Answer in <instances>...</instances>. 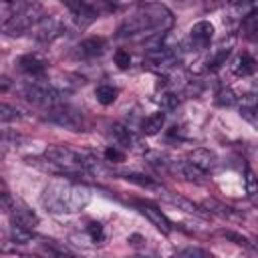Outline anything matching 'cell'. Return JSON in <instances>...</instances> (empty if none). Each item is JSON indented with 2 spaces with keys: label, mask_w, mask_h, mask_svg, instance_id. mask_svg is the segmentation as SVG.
<instances>
[{
  "label": "cell",
  "mask_w": 258,
  "mask_h": 258,
  "mask_svg": "<svg viewBox=\"0 0 258 258\" xmlns=\"http://www.w3.org/2000/svg\"><path fill=\"white\" fill-rule=\"evenodd\" d=\"M10 240L14 244H28L32 240V230H28L20 224H12L10 226Z\"/></svg>",
  "instance_id": "cell-24"
},
{
  "label": "cell",
  "mask_w": 258,
  "mask_h": 258,
  "mask_svg": "<svg viewBox=\"0 0 258 258\" xmlns=\"http://www.w3.org/2000/svg\"><path fill=\"white\" fill-rule=\"evenodd\" d=\"M171 171H175L179 177L191 181V183H204L206 181V171H202L200 167H196L189 159H181V161H167L165 163Z\"/></svg>",
  "instance_id": "cell-11"
},
{
  "label": "cell",
  "mask_w": 258,
  "mask_h": 258,
  "mask_svg": "<svg viewBox=\"0 0 258 258\" xmlns=\"http://www.w3.org/2000/svg\"><path fill=\"white\" fill-rule=\"evenodd\" d=\"M214 38V24L208 20H200L189 28L187 38L183 40V48L185 50H206L210 46Z\"/></svg>",
  "instance_id": "cell-7"
},
{
  "label": "cell",
  "mask_w": 258,
  "mask_h": 258,
  "mask_svg": "<svg viewBox=\"0 0 258 258\" xmlns=\"http://www.w3.org/2000/svg\"><path fill=\"white\" fill-rule=\"evenodd\" d=\"M232 71H234V75H238V77H248V75H252V73L256 71V62H254V58H252L250 54L242 52V54H238V58L234 60Z\"/></svg>",
  "instance_id": "cell-21"
},
{
  "label": "cell",
  "mask_w": 258,
  "mask_h": 258,
  "mask_svg": "<svg viewBox=\"0 0 258 258\" xmlns=\"http://www.w3.org/2000/svg\"><path fill=\"white\" fill-rule=\"evenodd\" d=\"M62 32H64V24H62V20H60L58 16H44V18L32 28V36H34L38 42H44V44L56 40Z\"/></svg>",
  "instance_id": "cell-9"
},
{
  "label": "cell",
  "mask_w": 258,
  "mask_h": 258,
  "mask_svg": "<svg viewBox=\"0 0 258 258\" xmlns=\"http://www.w3.org/2000/svg\"><path fill=\"white\" fill-rule=\"evenodd\" d=\"M87 232H89V236H91L93 242H99L103 238V226L99 222H91L89 228H87Z\"/></svg>",
  "instance_id": "cell-31"
},
{
  "label": "cell",
  "mask_w": 258,
  "mask_h": 258,
  "mask_svg": "<svg viewBox=\"0 0 258 258\" xmlns=\"http://www.w3.org/2000/svg\"><path fill=\"white\" fill-rule=\"evenodd\" d=\"M157 103L161 105V109H163V111H171V109H175V107H177L179 97H177L175 93H171V91H165V93H161V95H159Z\"/></svg>",
  "instance_id": "cell-26"
},
{
  "label": "cell",
  "mask_w": 258,
  "mask_h": 258,
  "mask_svg": "<svg viewBox=\"0 0 258 258\" xmlns=\"http://www.w3.org/2000/svg\"><path fill=\"white\" fill-rule=\"evenodd\" d=\"M173 26L171 10L161 2H147L139 4L119 26L121 38H153L157 34H165Z\"/></svg>",
  "instance_id": "cell-1"
},
{
  "label": "cell",
  "mask_w": 258,
  "mask_h": 258,
  "mask_svg": "<svg viewBox=\"0 0 258 258\" xmlns=\"http://www.w3.org/2000/svg\"><path fill=\"white\" fill-rule=\"evenodd\" d=\"M240 36L246 38V40L258 38V6L252 8V10L242 18V24H240Z\"/></svg>",
  "instance_id": "cell-17"
},
{
  "label": "cell",
  "mask_w": 258,
  "mask_h": 258,
  "mask_svg": "<svg viewBox=\"0 0 258 258\" xmlns=\"http://www.w3.org/2000/svg\"><path fill=\"white\" fill-rule=\"evenodd\" d=\"M4 2H12V0H4Z\"/></svg>",
  "instance_id": "cell-36"
},
{
  "label": "cell",
  "mask_w": 258,
  "mask_h": 258,
  "mask_svg": "<svg viewBox=\"0 0 258 258\" xmlns=\"http://www.w3.org/2000/svg\"><path fill=\"white\" fill-rule=\"evenodd\" d=\"M109 135H111L113 143L119 145L121 149H135V145H137V137L133 135V131L121 123H113L109 127Z\"/></svg>",
  "instance_id": "cell-14"
},
{
  "label": "cell",
  "mask_w": 258,
  "mask_h": 258,
  "mask_svg": "<svg viewBox=\"0 0 258 258\" xmlns=\"http://www.w3.org/2000/svg\"><path fill=\"white\" fill-rule=\"evenodd\" d=\"M141 242H145L141 236H137V234H133V236H129V244L131 246H141Z\"/></svg>",
  "instance_id": "cell-33"
},
{
  "label": "cell",
  "mask_w": 258,
  "mask_h": 258,
  "mask_svg": "<svg viewBox=\"0 0 258 258\" xmlns=\"http://www.w3.org/2000/svg\"><path fill=\"white\" fill-rule=\"evenodd\" d=\"M254 105H256V107H258V97H256V103H254Z\"/></svg>",
  "instance_id": "cell-35"
},
{
  "label": "cell",
  "mask_w": 258,
  "mask_h": 258,
  "mask_svg": "<svg viewBox=\"0 0 258 258\" xmlns=\"http://www.w3.org/2000/svg\"><path fill=\"white\" fill-rule=\"evenodd\" d=\"M91 196L93 191L85 183L56 179L44 187L40 204L48 214H75L89 206Z\"/></svg>",
  "instance_id": "cell-2"
},
{
  "label": "cell",
  "mask_w": 258,
  "mask_h": 258,
  "mask_svg": "<svg viewBox=\"0 0 258 258\" xmlns=\"http://www.w3.org/2000/svg\"><path fill=\"white\" fill-rule=\"evenodd\" d=\"M105 159L107 161H115V163H121L125 159V153L119 149V145H111L105 149Z\"/></svg>",
  "instance_id": "cell-29"
},
{
  "label": "cell",
  "mask_w": 258,
  "mask_h": 258,
  "mask_svg": "<svg viewBox=\"0 0 258 258\" xmlns=\"http://www.w3.org/2000/svg\"><path fill=\"white\" fill-rule=\"evenodd\" d=\"M187 159H189L196 167H200L202 171H206V173L212 171V169H216V165H218L216 153L210 151V149H206V147H198V149L189 151V153H187Z\"/></svg>",
  "instance_id": "cell-15"
},
{
  "label": "cell",
  "mask_w": 258,
  "mask_h": 258,
  "mask_svg": "<svg viewBox=\"0 0 258 258\" xmlns=\"http://www.w3.org/2000/svg\"><path fill=\"white\" fill-rule=\"evenodd\" d=\"M226 240H232L234 244H238V246H244V248H254L252 246V242L246 238V236H242V234H238V232H232V230H222L220 232Z\"/></svg>",
  "instance_id": "cell-27"
},
{
  "label": "cell",
  "mask_w": 258,
  "mask_h": 258,
  "mask_svg": "<svg viewBox=\"0 0 258 258\" xmlns=\"http://www.w3.org/2000/svg\"><path fill=\"white\" fill-rule=\"evenodd\" d=\"M216 103H218L220 107H232V105L238 103V97H236V93H234L232 89L222 87V89L216 93Z\"/></svg>",
  "instance_id": "cell-25"
},
{
  "label": "cell",
  "mask_w": 258,
  "mask_h": 258,
  "mask_svg": "<svg viewBox=\"0 0 258 258\" xmlns=\"http://www.w3.org/2000/svg\"><path fill=\"white\" fill-rule=\"evenodd\" d=\"M20 93H22L24 101H28L36 107H42V109H48V107H54V105L62 103V93L56 87H52L48 83H42L38 79L28 81L20 89Z\"/></svg>",
  "instance_id": "cell-4"
},
{
  "label": "cell",
  "mask_w": 258,
  "mask_h": 258,
  "mask_svg": "<svg viewBox=\"0 0 258 258\" xmlns=\"http://www.w3.org/2000/svg\"><path fill=\"white\" fill-rule=\"evenodd\" d=\"M159 196H163L169 204L177 206L179 210H183V212H187V214H198V216H202V214H204V212H202L194 202H189V200H185V198H181V196H175V194L165 191V189H161V191H159Z\"/></svg>",
  "instance_id": "cell-20"
},
{
  "label": "cell",
  "mask_w": 258,
  "mask_h": 258,
  "mask_svg": "<svg viewBox=\"0 0 258 258\" xmlns=\"http://www.w3.org/2000/svg\"><path fill=\"white\" fill-rule=\"evenodd\" d=\"M230 52H232V42H230V44H220V46H216V48L210 52V56L204 60V62H206V71H214V69L226 64Z\"/></svg>",
  "instance_id": "cell-18"
},
{
  "label": "cell",
  "mask_w": 258,
  "mask_h": 258,
  "mask_svg": "<svg viewBox=\"0 0 258 258\" xmlns=\"http://www.w3.org/2000/svg\"><path fill=\"white\" fill-rule=\"evenodd\" d=\"M42 119L50 125H56V127H62V129H69V131H79L83 127V117L69 105H54V107H48L44 109V115Z\"/></svg>",
  "instance_id": "cell-6"
},
{
  "label": "cell",
  "mask_w": 258,
  "mask_h": 258,
  "mask_svg": "<svg viewBox=\"0 0 258 258\" xmlns=\"http://www.w3.org/2000/svg\"><path fill=\"white\" fill-rule=\"evenodd\" d=\"M204 208H206L210 214H216V216L226 218V220H234V222L244 220V216H242V214H238L234 208L224 206V204H220V202H216V200H206V202H204Z\"/></svg>",
  "instance_id": "cell-16"
},
{
  "label": "cell",
  "mask_w": 258,
  "mask_h": 258,
  "mask_svg": "<svg viewBox=\"0 0 258 258\" xmlns=\"http://www.w3.org/2000/svg\"><path fill=\"white\" fill-rule=\"evenodd\" d=\"M0 119H2V123H10V121L20 119V113L14 107H10L8 103H2L0 105Z\"/></svg>",
  "instance_id": "cell-28"
},
{
  "label": "cell",
  "mask_w": 258,
  "mask_h": 258,
  "mask_svg": "<svg viewBox=\"0 0 258 258\" xmlns=\"http://www.w3.org/2000/svg\"><path fill=\"white\" fill-rule=\"evenodd\" d=\"M105 48H107L105 38L91 36V38H85V40H81L77 44V56H81V58H97V56H101L105 52Z\"/></svg>",
  "instance_id": "cell-13"
},
{
  "label": "cell",
  "mask_w": 258,
  "mask_h": 258,
  "mask_svg": "<svg viewBox=\"0 0 258 258\" xmlns=\"http://www.w3.org/2000/svg\"><path fill=\"white\" fill-rule=\"evenodd\" d=\"M42 18H44L42 6L36 4V2H28V4H24L20 10H16V12L2 24V32H4L6 36H20V34L28 32L30 28H34Z\"/></svg>",
  "instance_id": "cell-3"
},
{
  "label": "cell",
  "mask_w": 258,
  "mask_h": 258,
  "mask_svg": "<svg viewBox=\"0 0 258 258\" xmlns=\"http://www.w3.org/2000/svg\"><path fill=\"white\" fill-rule=\"evenodd\" d=\"M163 125H165V113H163V109H161V111H155V113H151L149 117H145L141 129H143L145 135H157V133L163 129Z\"/></svg>",
  "instance_id": "cell-19"
},
{
  "label": "cell",
  "mask_w": 258,
  "mask_h": 258,
  "mask_svg": "<svg viewBox=\"0 0 258 258\" xmlns=\"http://www.w3.org/2000/svg\"><path fill=\"white\" fill-rule=\"evenodd\" d=\"M135 206L139 208V212H141L159 232H163V234H169V232H171V222L167 220V216H165L157 206H153V204H149V202H135Z\"/></svg>",
  "instance_id": "cell-10"
},
{
  "label": "cell",
  "mask_w": 258,
  "mask_h": 258,
  "mask_svg": "<svg viewBox=\"0 0 258 258\" xmlns=\"http://www.w3.org/2000/svg\"><path fill=\"white\" fill-rule=\"evenodd\" d=\"M117 95H119V91L113 85H99L95 89V97L101 105H113L117 101Z\"/></svg>",
  "instance_id": "cell-22"
},
{
  "label": "cell",
  "mask_w": 258,
  "mask_h": 258,
  "mask_svg": "<svg viewBox=\"0 0 258 258\" xmlns=\"http://www.w3.org/2000/svg\"><path fill=\"white\" fill-rule=\"evenodd\" d=\"M46 67H48V62L40 54H34V52H28L18 58V69L32 79H40L46 73Z\"/></svg>",
  "instance_id": "cell-12"
},
{
  "label": "cell",
  "mask_w": 258,
  "mask_h": 258,
  "mask_svg": "<svg viewBox=\"0 0 258 258\" xmlns=\"http://www.w3.org/2000/svg\"><path fill=\"white\" fill-rule=\"evenodd\" d=\"M115 64H117L119 69H127V67L131 64V54H129L127 50L119 48V50L115 52Z\"/></svg>",
  "instance_id": "cell-30"
},
{
  "label": "cell",
  "mask_w": 258,
  "mask_h": 258,
  "mask_svg": "<svg viewBox=\"0 0 258 258\" xmlns=\"http://www.w3.org/2000/svg\"><path fill=\"white\" fill-rule=\"evenodd\" d=\"M125 179L131 181V183H135V185H139V187H145V189H153V191H161L163 189L155 179H151L147 175H141V173H127Z\"/></svg>",
  "instance_id": "cell-23"
},
{
  "label": "cell",
  "mask_w": 258,
  "mask_h": 258,
  "mask_svg": "<svg viewBox=\"0 0 258 258\" xmlns=\"http://www.w3.org/2000/svg\"><path fill=\"white\" fill-rule=\"evenodd\" d=\"M2 210L10 216L12 224H20L28 230H34L40 222L36 212L26 202H22L20 198H12L8 191H2Z\"/></svg>",
  "instance_id": "cell-5"
},
{
  "label": "cell",
  "mask_w": 258,
  "mask_h": 258,
  "mask_svg": "<svg viewBox=\"0 0 258 258\" xmlns=\"http://www.w3.org/2000/svg\"><path fill=\"white\" fill-rule=\"evenodd\" d=\"M177 254H179V256H200V258H208V256H210V252H208V250L194 248V246H189V248H181Z\"/></svg>",
  "instance_id": "cell-32"
},
{
  "label": "cell",
  "mask_w": 258,
  "mask_h": 258,
  "mask_svg": "<svg viewBox=\"0 0 258 258\" xmlns=\"http://www.w3.org/2000/svg\"><path fill=\"white\" fill-rule=\"evenodd\" d=\"M77 28H87L97 20V8L89 0H62Z\"/></svg>",
  "instance_id": "cell-8"
},
{
  "label": "cell",
  "mask_w": 258,
  "mask_h": 258,
  "mask_svg": "<svg viewBox=\"0 0 258 258\" xmlns=\"http://www.w3.org/2000/svg\"><path fill=\"white\" fill-rule=\"evenodd\" d=\"M101 2H105V4H117L119 0H101Z\"/></svg>",
  "instance_id": "cell-34"
}]
</instances>
